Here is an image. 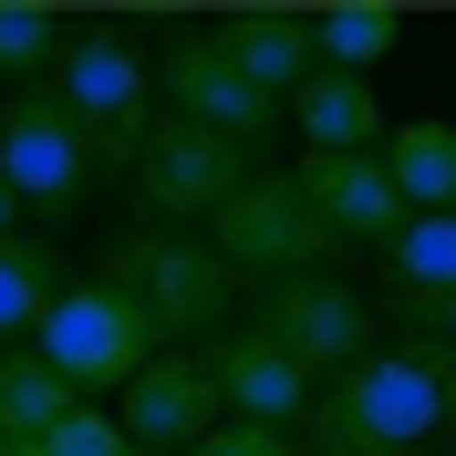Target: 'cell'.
Returning a JSON list of instances; mask_svg holds the SVG:
<instances>
[{"label":"cell","mask_w":456,"mask_h":456,"mask_svg":"<svg viewBox=\"0 0 456 456\" xmlns=\"http://www.w3.org/2000/svg\"><path fill=\"white\" fill-rule=\"evenodd\" d=\"M290 187H301V198H312V218L332 228V249H395L404 218H415V208L395 198L384 156H301V167H290Z\"/></svg>","instance_id":"obj_12"},{"label":"cell","mask_w":456,"mask_h":456,"mask_svg":"<svg viewBox=\"0 0 456 456\" xmlns=\"http://www.w3.org/2000/svg\"><path fill=\"white\" fill-rule=\"evenodd\" d=\"M104 281H125L156 322V353H198L218 342L228 301H239V270H228L208 239H176V228H125L104 249Z\"/></svg>","instance_id":"obj_2"},{"label":"cell","mask_w":456,"mask_h":456,"mask_svg":"<svg viewBox=\"0 0 456 456\" xmlns=\"http://www.w3.org/2000/svg\"><path fill=\"white\" fill-rule=\"evenodd\" d=\"M208 31H218V53L239 62L270 104H290V94L322 73V53H312V11H270V0H249V11H218Z\"/></svg>","instance_id":"obj_13"},{"label":"cell","mask_w":456,"mask_h":456,"mask_svg":"<svg viewBox=\"0 0 456 456\" xmlns=\"http://www.w3.org/2000/svg\"><path fill=\"white\" fill-rule=\"evenodd\" d=\"M198 456H290V436H270V426H218Z\"/></svg>","instance_id":"obj_22"},{"label":"cell","mask_w":456,"mask_h":456,"mask_svg":"<svg viewBox=\"0 0 456 456\" xmlns=\"http://www.w3.org/2000/svg\"><path fill=\"white\" fill-rule=\"evenodd\" d=\"M0 239H21V198H11V176H0Z\"/></svg>","instance_id":"obj_23"},{"label":"cell","mask_w":456,"mask_h":456,"mask_svg":"<svg viewBox=\"0 0 456 456\" xmlns=\"http://www.w3.org/2000/svg\"><path fill=\"white\" fill-rule=\"evenodd\" d=\"M426 332H436V342H446V353H456V301H446V312H436V322H426Z\"/></svg>","instance_id":"obj_24"},{"label":"cell","mask_w":456,"mask_h":456,"mask_svg":"<svg viewBox=\"0 0 456 456\" xmlns=\"http://www.w3.org/2000/svg\"><path fill=\"white\" fill-rule=\"evenodd\" d=\"M259 332L281 342L312 384H332V373H353L373 353V301L342 281V270H290V281L259 290Z\"/></svg>","instance_id":"obj_9"},{"label":"cell","mask_w":456,"mask_h":456,"mask_svg":"<svg viewBox=\"0 0 456 456\" xmlns=\"http://www.w3.org/2000/svg\"><path fill=\"white\" fill-rule=\"evenodd\" d=\"M0 176H11V198H21L42 228H62V218H84V208H94L104 156H94L84 125L53 104V84H21L11 104H0Z\"/></svg>","instance_id":"obj_5"},{"label":"cell","mask_w":456,"mask_h":456,"mask_svg":"<svg viewBox=\"0 0 456 456\" xmlns=\"http://www.w3.org/2000/svg\"><path fill=\"white\" fill-rule=\"evenodd\" d=\"M125 456H156V446H125Z\"/></svg>","instance_id":"obj_25"},{"label":"cell","mask_w":456,"mask_h":456,"mask_svg":"<svg viewBox=\"0 0 456 456\" xmlns=\"http://www.w3.org/2000/svg\"><path fill=\"white\" fill-rule=\"evenodd\" d=\"M290 125H301V156H384V135H395L363 73H312L290 94Z\"/></svg>","instance_id":"obj_14"},{"label":"cell","mask_w":456,"mask_h":456,"mask_svg":"<svg viewBox=\"0 0 456 456\" xmlns=\"http://www.w3.org/2000/svg\"><path fill=\"white\" fill-rule=\"evenodd\" d=\"M208 249H218L249 290L290 281V270H332V259H342V249H332V228L312 218V198H301L290 176H270V167H259L249 187H239L218 218H208Z\"/></svg>","instance_id":"obj_8"},{"label":"cell","mask_w":456,"mask_h":456,"mask_svg":"<svg viewBox=\"0 0 456 456\" xmlns=\"http://www.w3.org/2000/svg\"><path fill=\"white\" fill-rule=\"evenodd\" d=\"M312 456H436L456 436V353L436 332L373 342L353 373L312 395Z\"/></svg>","instance_id":"obj_1"},{"label":"cell","mask_w":456,"mask_h":456,"mask_svg":"<svg viewBox=\"0 0 456 456\" xmlns=\"http://www.w3.org/2000/svg\"><path fill=\"white\" fill-rule=\"evenodd\" d=\"M42 363H53L84 404H94V395H125V384L156 363V322H145V301H135L125 281L94 270V281H73V290L53 301V322H42Z\"/></svg>","instance_id":"obj_4"},{"label":"cell","mask_w":456,"mask_h":456,"mask_svg":"<svg viewBox=\"0 0 456 456\" xmlns=\"http://www.w3.org/2000/svg\"><path fill=\"white\" fill-rule=\"evenodd\" d=\"M384 176H395V198L415 218H446L456 208V125L446 114H404L395 135H384Z\"/></svg>","instance_id":"obj_16"},{"label":"cell","mask_w":456,"mask_h":456,"mask_svg":"<svg viewBox=\"0 0 456 456\" xmlns=\"http://www.w3.org/2000/svg\"><path fill=\"white\" fill-rule=\"evenodd\" d=\"M62 290H73V270H62L42 239H0V353H11V342H42V322H53Z\"/></svg>","instance_id":"obj_18"},{"label":"cell","mask_w":456,"mask_h":456,"mask_svg":"<svg viewBox=\"0 0 456 456\" xmlns=\"http://www.w3.org/2000/svg\"><path fill=\"white\" fill-rule=\"evenodd\" d=\"M31 456H125V426H114L104 404H73V415H62V426L42 436Z\"/></svg>","instance_id":"obj_21"},{"label":"cell","mask_w":456,"mask_h":456,"mask_svg":"<svg viewBox=\"0 0 456 456\" xmlns=\"http://www.w3.org/2000/svg\"><path fill=\"white\" fill-rule=\"evenodd\" d=\"M404 42V11L395 0H332V11H312V53L322 73H363L373 84V62Z\"/></svg>","instance_id":"obj_19"},{"label":"cell","mask_w":456,"mask_h":456,"mask_svg":"<svg viewBox=\"0 0 456 456\" xmlns=\"http://www.w3.org/2000/svg\"><path fill=\"white\" fill-rule=\"evenodd\" d=\"M249 176H259V167L239 156V145H218V135H198V125L156 114V135H145V156H135V228L208 239V218H218Z\"/></svg>","instance_id":"obj_6"},{"label":"cell","mask_w":456,"mask_h":456,"mask_svg":"<svg viewBox=\"0 0 456 456\" xmlns=\"http://www.w3.org/2000/svg\"><path fill=\"white\" fill-rule=\"evenodd\" d=\"M62 11H42V0H0V73H21V84H53L62 62Z\"/></svg>","instance_id":"obj_20"},{"label":"cell","mask_w":456,"mask_h":456,"mask_svg":"<svg viewBox=\"0 0 456 456\" xmlns=\"http://www.w3.org/2000/svg\"><path fill=\"white\" fill-rule=\"evenodd\" d=\"M156 104L176 114V125H198V135H218V145H239V156H259V145L290 125V104H270V94L239 73V62L218 53V31H176L167 53H156Z\"/></svg>","instance_id":"obj_7"},{"label":"cell","mask_w":456,"mask_h":456,"mask_svg":"<svg viewBox=\"0 0 456 456\" xmlns=\"http://www.w3.org/2000/svg\"><path fill=\"white\" fill-rule=\"evenodd\" d=\"M114 426H125V446H156V456H198L208 436L228 426V404H218V373H208V342H198V353H156V363H145L135 384H125Z\"/></svg>","instance_id":"obj_10"},{"label":"cell","mask_w":456,"mask_h":456,"mask_svg":"<svg viewBox=\"0 0 456 456\" xmlns=\"http://www.w3.org/2000/svg\"><path fill=\"white\" fill-rule=\"evenodd\" d=\"M456 301V208L446 218H404V239L384 249V312L426 332L436 312Z\"/></svg>","instance_id":"obj_15"},{"label":"cell","mask_w":456,"mask_h":456,"mask_svg":"<svg viewBox=\"0 0 456 456\" xmlns=\"http://www.w3.org/2000/svg\"><path fill=\"white\" fill-rule=\"evenodd\" d=\"M208 373H218L228 426H270V436H301V426H312V395H322V384L290 363V353L259 332V322H239V332L208 342Z\"/></svg>","instance_id":"obj_11"},{"label":"cell","mask_w":456,"mask_h":456,"mask_svg":"<svg viewBox=\"0 0 456 456\" xmlns=\"http://www.w3.org/2000/svg\"><path fill=\"white\" fill-rule=\"evenodd\" d=\"M53 104L84 125V145L104 156V176H135L145 135H156V62L125 42V31H73L53 62Z\"/></svg>","instance_id":"obj_3"},{"label":"cell","mask_w":456,"mask_h":456,"mask_svg":"<svg viewBox=\"0 0 456 456\" xmlns=\"http://www.w3.org/2000/svg\"><path fill=\"white\" fill-rule=\"evenodd\" d=\"M73 404H84V395L42 363V342H11V353H0V446H11V456H31Z\"/></svg>","instance_id":"obj_17"}]
</instances>
